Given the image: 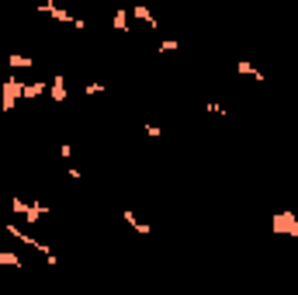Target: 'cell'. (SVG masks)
Listing matches in <instances>:
<instances>
[{
  "instance_id": "obj_1",
  "label": "cell",
  "mask_w": 298,
  "mask_h": 295,
  "mask_svg": "<svg viewBox=\"0 0 298 295\" xmlns=\"http://www.w3.org/2000/svg\"><path fill=\"white\" fill-rule=\"evenodd\" d=\"M4 229H7V233L14 236V240H21V243H28V247H39L42 254H45V260H49V268H56V264H59V257L52 254V247H49V243H42V240H35V236H28V233H24V229L18 226V222H7Z\"/></svg>"
},
{
  "instance_id": "obj_2",
  "label": "cell",
  "mask_w": 298,
  "mask_h": 295,
  "mask_svg": "<svg viewBox=\"0 0 298 295\" xmlns=\"http://www.w3.org/2000/svg\"><path fill=\"white\" fill-rule=\"evenodd\" d=\"M21 94H24V83H21L18 77H7L4 80V94H0V108H4V111H14Z\"/></svg>"
},
{
  "instance_id": "obj_3",
  "label": "cell",
  "mask_w": 298,
  "mask_h": 295,
  "mask_svg": "<svg viewBox=\"0 0 298 295\" xmlns=\"http://www.w3.org/2000/svg\"><path fill=\"white\" fill-rule=\"evenodd\" d=\"M271 229H274V233L278 236H295L298 240V216L295 212H291V209H288V212H274V226H271Z\"/></svg>"
},
{
  "instance_id": "obj_4",
  "label": "cell",
  "mask_w": 298,
  "mask_h": 295,
  "mask_svg": "<svg viewBox=\"0 0 298 295\" xmlns=\"http://www.w3.org/2000/svg\"><path fill=\"white\" fill-rule=\"evenodd\" d=\"M49 94H52V101H56V104H62V101H66V77H62V73H56V77L49 80Z\"/></svg>"
},
{
  "instance_id": "obj_5",
  "label": "cell",
  "mask_w": 298,
  "mask_h": 295,
  "mask_svg": "<svg viewBox=\"0 0 298 295\" xmlns=\"http://www.w3.org/2000/svg\"><path fill=\"white\" fill-rule=\"evenodd\" d=\"M42 11H45V14H52L56 21H62V24H77V21H80V18H73V14H66L62 7H56L52 0H45V4H42Z\"/></svg>"
},
{
  "instance_id": "obj_6",
  "label": "cell",
  "mask_w": 298,
  "mask_h": 295,
  "mask_svg": "<svg viewBox=\"0 0 298 295\" xmlns=\"http://www.w3.org/2000/svg\"><path fill=\"white\" fill-rule=\"evenodd\" d=\"M121 219H125V222H128V226H132V229H136V233H142V236H149V222H139V216H136V212H132V209H121Z\"/></svg>"
},
{
  "instance_id": "obj_7",
  "label": "cell",
  "mask_w": 298,
  "mask_h": 295,
  "mask_svg": "<svg viewBox=\"0 0 298 295\" xmlns=\"http://www.w3.org/2000/svg\"><path fill=\"white\" fill-rule=\"evenodd\" d=\"M236 70L243 73V77H253L257 83H263V73H260V70L253 66V63H250V59H239V63H236Z\"/></svg>"
},
{
  "instance_id": "obj_8",
  "label": "cell",
  "mask_w": 298,
  "mask_h": 295,
  "mask_svg": "<svg viewBox=\"0 0 298 295\" xmlns=\"http://www.w3.org/2000/svg\"><path fill=\"white\" fill-rule=\"evenodd\" d=\"M42 216H49V205H28V216H24V222H31V226H35Z\"/></svg>"
},
{
  "instance_id": "obj_9",
  "label": "cell",
  "mask_w": 298,
  "mask_h": 295,
  "mask_svg": "<svg viewBox=\"0 0 298 295\" xmlns=\"http://www.w3.org/2000/svg\"><path fill=\"white\" fill-rule=\"evenodd\" d=\"M132 14H136V18H139V21H146L149 28H156V18L149 14V7H142V4H136V7H132Z\"/></svg>"
},
{
  "instance_id": "obj_10",
  "label": "cell",
  "mask_w": 298,
  "mask_h": 295,
  "mask_svg": "<svg viewBox=\"0 0 298 295\" xmlns=\"http://www.w3.org/2000/svg\"><path fill=\"white\" fill-rule=\"evenodd\" d=\"M45 91H49V83H24V94H21V98H39Z\"/></svg>"
},
{
  "instance_id": "obj_11",
  "label": "cell",
  "mask_w": 298,
  "mask_h": 295,
  "mask_svg": "<svg viewBox=\"0 0 298 295\" xmlns=\"http://www.w3.org/2000/svg\"><path fill=\"white\" fill-rule=\"evenodd\" d=\"M7 63H11L14 70H28V66H35V59H31V56H7Z\"/></svg>"
},
{
  "instance_id": "obj_12",
  "label": "cell",
  "mask_w": 298,
  "mask_h": 295,
  "mask_svg": "<svg viewBox=\"0 0 298 295\" xmlns=\"http://www.w3.org/2000/svg\"><path fill=\"white\" fill-rule=\"evenodd\" d=\"M0 264H7V268H21V257L14 250H0Z\"/></svg>"
},
{
  "instance_id": "obj_13",
  "label": "cell",
  "mask_w": 298,
  "mask_h": 295,
  "mask_svg": "<svg viewBox=\"0 0 298 295\" xmlns=\"http://www.w3.org/2000/svg\"><path fill=\"white\" fill-rule=\"evenodd\" d=\"M115 28H118V32H128V11H125V7L115 11Z\"/></svg>"
},
{
  "instance_id": "obj_14",
  "label": "cell",
  "mask_w": 298,
  "mask_h": 295,
  "mask_svg": "<svg viewBox=\"0 0 298 295\" xmlns=\"http://www.w3.org/2000/svg\"><path fill=\"white\" fill-rule=\"evenodd\" d=\"M11 209H14L18 216H28V201H24V198H11Z\"/></svg>"
},
{
  "instance_id": "obj_15",
  "label": "cell",
  "mask_w": 298,
  "mask_h": 295,
  "mask_svg": "<svg viewBox=\"0 0 298 295\" xmlns=\"http://www.w3.org/2000/svg\"><path fill=\"white\" fill-rule=\"evenodd\" d=\"M104 91H108L104 83H87V87H83V94H90V98H94V94H104Z\"/></svg>"
},
{
  "instance_id": "obj_16",
  "label": "cell",
  "mask_w": 298,
  "mask_h": 295,
  "mask_svg": "<svg viewBox=\"0 0 298 295\" xmlns=\"http://www.w3.org/2000/svg\"><path fill=\"white\" fill-rule=\"evenodd\" d=\"M174 49H177V42H174V39H167V42H159V52H174Z\"/></svg>"
},
{
  "instance_id": "obj_17",
  "label": "cell",
  "mask_w": 298,
  "mask_h": 295,
  "mask_svg": "<svg viewBox=\"0 0 298 295\" xmlns=\"http://www.w3.org/2000/svg\"><path fill=\"white\" fill-rule=\"evenodd\" d=\"M59 157H62V160L73 157V146H70V142H62V146H59Z\"/></svg>"
},
{
  "instance_id": "obj_18",
  "label": "cell",
  "mask_w": 298,
  "mask_h": 295,
  "mask_svg": "<svg viewBox=\"0 0 298 295\" xmlns=\"http://www.w3.org/2000/svg\"><path fill=\"white\" fill-rule=\"evenodd\" d=\"M208 111H212V115H225V111H222V104H219V101H208Z\"/></svg>"
},
{
  "instance_id": "obj_19",
  "label": "cell",
  "mask_w": 298,
  "mask_h": 295,
  "mask_svg": "<svg viewBox=\"0 0 298 295\" xmlns=\"http://www.w3.org/2000/svg\"><path fill=\"white\" fill-rule=\"evenodd\" d=\"M146 132H149L153 139H159V136H163V129H159V125H146Z\"/></svg>"
},
{
  "instance_id": "obj_20",
  "label": "cell",
  "mask_w": 298,
  "mask_h": 295,
  "mask_svg": "<svg viewBox=\"0 0 298 295\" xmlns=\"http://www.w3.org/2000/svg\"><path fill=\"white\" fill-rule=\"evenodd\" d=\"M253 295H257V292H253Z\"/></svg>"
}]
</instances>
